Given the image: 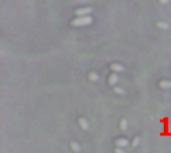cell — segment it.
Here are the masks:
<instances>
[{"label": "cell", "instance_id": "cell-8", "mask_svg": "<svg viewBox=\"0 0 171 153\" xmlns=\"http://www.w3.org/2000/svg\"><path fill=\"white\" fill-rule=\"evenodd\" d=\"M71 147H72V149L75 152H77V151L80 150V146L78 145V143H76V142H71Z\"/></svg>", "mask_w": 171, "mask_h": 153}, {"label": "cell", "instance_id": "cell-10", "mask_svg": "<svg viewBox=\"0 0 171 153\" xmlns=\"http://www.w3.org/2000/svg\"><path fill=\"white\" fill-rule=\"evenodd\" d=\"M126 127H127V121H126V119H122L120 122V128L122 130H125Z\"/></svg>", "mask_w": 171, "mask_h": 153}, {"label": "cell", "instance_id": "cell-2", "mask_svg": "<svg viewBox=\"0 0 171 153\" xmlns=\"http://www.w3.org/2000/svg\"><path fill=\"white\" fill-rule=\"evenodd\" d=\"M92 11V8L90 7H83V8H79L75 11V13L77 15H85V14H88L89 12Z\"/></svg>", "mask_w": 171, "mask_h": 153}, {"label": "cell", "instance_id": "cell-5", "mask_svg": "<svg viewBox=\"0 0 171 153\" xmlns=\"http://www.w3.org/2000/svg\"><path fill=\"white\" fill-rule=\"evenodd\" d=\"M117 81H118V76L116 74H112L110 76V78H109V83L111 85H113V84H115Z\"/></svg>", "mask_w": 171, "mask_h": 153}, {"label": "cell", "instance_id": "cell-7", "mask_svg": "<svg viewBox=\"0 0 171 153\" xmlns=\"http://www.w3.org/2000/svg\"><path fill=\"white\" fill-rule=\"evenodd\" d=\"M79 124L81 125V127H82L83 129H87V128H88V122L86 121L85 118H80V119H79Z\"/></svg>", "mask_w": 171, "mask_h": 153}, {"label": "cell", "instance_id": "cell-11", "mask_svg": "<svg viewBox=\"0 0 171 153\" xmlns=\"http://www.w3.org/2000/svg\"><path fill=\"white\" fill-rule=\"evenodd\" d=\"M158 27H161L163 29H166V28H168V24L165 23V22H158Z\"/></svg>", "mask_w": 171, "mask_h": 153}, {"label": "cell", "instance_id": "cell-4", "mask_svg": "<svg viewBox=\"0 0 171 153\" xmlns=\"http://www.w3.org/2000/svg\"><path fill=\"white\" fill-rule=\"evenodd\" d=\"M111 69L114 70V71H123L124 70V67L122 65H120V64L115 63V64H112L111 65Z\"/></svg>", "mask_w": 171, "mask_h": 153}, {"label": "cell", "instance_id": "cell-1", "mask_svg": "<svg viewBox=\"0 0 171 153\" xmlns=\"http://www.w3.org/2000/svg\"><path fill=\"white\" fill-rule=\"evenodd\" d=\"M91 22H92L91 16H80V17L73 19L71 24L74 26H84V25L90 24Z\"/></svg>", "mask_w": 171, "mask_h": 153}, {"label": "cell", "instance_id": "cell-12", "mask_svg": "<svg viewBox=\"0 0 171 153\" xmlns=\"http://www.w3.org/2000/svg\"><path fill=\"white\" fill-rule=\"evenodd\" d=\"M114 91H115L116 93H118V94H123L124 93V90L122 88H120V87H115V88H114Z\"/></svg>", "mask_w": 171, "mask_h": 153}, {"label": "cell", "instance_id": "cell-14", "mask_svg": "<svg viewBox=\"0 0 171 153\" xmlns=\"http://www.w3.org/2000/svg\"><path fill=\"white\" fill-rule=\"evenodd\" d=\"M115 152H116V153H125L121 148H117V149L115 150Z\"/></svg>", "mask_w": 171, "mask_h": 153}, {"label": "cell", "instance_id": "cell-9", "mask_svg": "<svg viewBox=\"0 0 171 153\" xmlns=\"http://www.w3.org/2000/svg\"><path fill=\"white\" fill-rule=\"evenodd\" d=\"M89 78H90L91 80H93V81H96V80L98 79V75H97L96 73H94V72H91V73L89 74Z\"/></svg>", "mask_w": 171, "mask_h": 153}, {"label": "cell", "instance_id": "cell-13", "mask_svg": "<svg viewBox=\"0 0 171 153\" xmlns=\"http://www.w3.org/2000/svg\"><path fill=\"white\" fill-rule=\"evenodd\" d=\"M138 143H139V138H135L134 140H133V145H134V146L138 145Z\"/></svg>", "mask_w": 171, "mask_h": 153}, {"label": "cell", "instance_id": "cell-6", "mask_svg": "<svg viewBox=\"0 0 171 153\" xmlns=\"http://www.w3.org/2000/svg\"><path fill=\"white\" fill-rule=\"evenodd\" d=\"M160 86L162 88H171V81L168 80H163L160 82Z\"/></svg>", "mask_w": 171, "mask_h": 153}, {"label": "cell", "instance_id": "cell-3", "mask_svg": "<svg viewBox=\"0 0 171 153\" xmlns=\"http://www.w3.org/2000/svg\"><path fill=\"white\" fill-rule=\"evenodd\" d=\"M116 145L118 146V148H122V147H126L128 145V141L124 138H120L118 140H116Z\"/></svg>", "mask_w": 171, "mask_h": 153}]
</instances>
